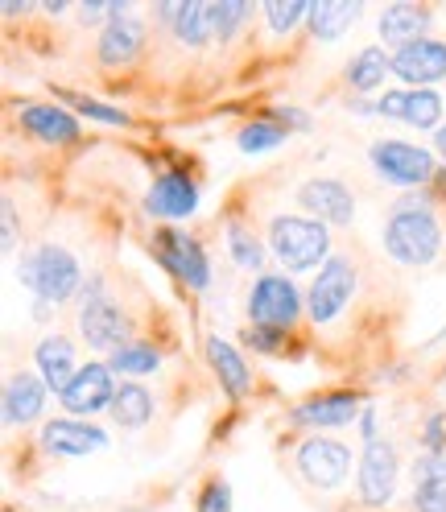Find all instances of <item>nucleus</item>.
<instances>
[{
  "label": "nucleus",
  "mask_w": 446,
  "mask_h": 512,
  "mask_svg": "<svg viewBox=\"0 0 446 512\" xmlns=\"http://www.w3.org/2000/svg\"><path fill=\"white\" fill-rule=\"evenodd\" d=\"M199 512H232V488L228 479H207V488L199 492Z\"/></svg>",
  "instance_id": "obj_36"
},
{
  "label": "nucleus",
  "mask_w": 446,
  "mask_h": 512,
  "mask_svg": "<svg viewBox=\"0 0 446 512\" xmlns=\"http://www.w3.org/2000/svg\"><path fill=\"white\" fill-rule=\"evenodd\" d=\"M430 5H409V0H397V5H385L376 17V34H380V46H409V42H418L426 38V25H430Z\"/></svg>",
  "instance_id": "obj_22"
},
{
  "label": "nucleus",
  "mask_w": 446,
  "mask_h": 512,
  "mask_svg": "<svg viewBox=\"0 0 446 512\" xmlns=\"http://www.w3.org/2000/svg\"><path fill=\"white\" fill-rule=\"evenodd\" d=\"M116 389L120 384H116V372L108 364H83L75 372V380L58 393V405L67 409L71 418H91V413H100V409H112Z\"/></svg>",
  "instance_id": "obj_12"
},
{
  "label": "nucleus",
  "mask_w": 446,
  "mask_h": 512,
  "mask_svg": "<svg viewBox=\"0 0 446 512\" xmlns=\"http://www.w3.org/2000/svg\"><path fill=\"white\" fill-rule=\"evenodd\" d=\"M62 100H67L75 112H83L87 120H100V124H116V128H124L129 124V112H120V108H108V104H100V100H91V95H79V91H58Z\"/></svg>",
  "instance_id": "obj_34"
},
{
  "label": "nucleus",
  "mask_w": 446,
  "mask_h": 512,
  "mask_svg": "<svg viewBox=\"0 0 446 512\" xmlns=\"http://www.w3.org/2000/svg\"><path fill=\"white\" fill-rule=\"evenodd\" d=\"M360 294V265L352 256L331 252V261L314 273L310 290H306V318L314 331H331L335 323H343L347 310H352Z\"/></svg>",
  "instance_id": "obj_3"
},
{
  "label": "nucleus",
  "mask_w": 446,
  "mask_h": 512,
  "mask_svg": "<svg viewBox=\"0 0 446 512\" xmlns=\"http://www.w3.org/2000/svg\"><path fill=\"white\" fill-rule=\"evenodd\" d=\"M376 116L405 120L413 128H430V133H438L442 128V95L434 87H397V91H385L376 100Z\"/></svg>",
  "instance_id": "obj_14"
},
{
  "label": "nucleus",
  "mask_w": 446,
  "mask_h": 512,
  "mask_svg": "<svg viewBox=\"0 0 446 512\" xmlns=\"http://www.w3.org/2000/svg\"><path fill=\"white\" fill-rule=\"evenodd\" d=\"M153 256L186 285V290L203 294L211 285V261H207V252H203V244L195 236H186L178 228H162L153 236Z\"/></svg>",
  "instance_id": "obj_10"
},
{
  "label": "nucleus",
  "mask_w": 446,
  "mask_h": 512,
  "mask_svg": "<svg viewBox=\"0 0 446 512\" xmlns=\"http://www.w3.org/2000/svg\"><path fill=\"white\" fill-rule=\"evenodd\" d=\"M21 285L34 290L38 302H71L75 294H83V269L79 261L58 248V244H42L29 256H21Z\"/></svg>",
  "instance_id": "obj_4"
},
{
  "label": "nucleus",
  "mask_w": 446,
  "mask_h": 512,
  "mask_svg": "<svg viewBox=\"0 0 446 512\" xmlns=\"http://www.w3.org/2000/svg\"><path fill=\"white\" fill-rule=\"evenodd\" d=\"M17 124H21V133L25 137H34L42 145H71L79 141V120L62 108V104H25L17 112Z\"/></svg>",
  "instance_id": "obj_21"
},
{
  "label": "nucleus",
  "mask_w": 446,
  "mask_h": 512,
  "mask_svg": "<svg viewBox=\"0 0 446 512\" xmlns=\"http://www.w3.org/2000/svg\"><path fill=\"white\" fill-rule=\"evenodd\" d=\"M34 364H38V376L50 384L54 393L67 389V384L75 380V372L83 368L79 356H75V343H71L67 335H58V331L38 339V347H34Z\"/></svg>",
  "instance_id": "obj_23"
},
{
  "label": "nucleus",
  "mask_w": 446,
  "mask_h": 512,
  "mask_svg": "<svg viewBox=\"0 0 446 512\" xmlns=\"http://www.w3.org/2000/svg\"><path fill=\"white\" fill-rule=\"evenodd\" d=\"M112 422L120 430H145L153 422V393L137 380H120L116 389V401H112Z\"/></svg>",
  "instance_id": "obj_27"
},
{
  "label": "nucleus",
  "mask_w": 446,
  "mask_h": 512,
  "mask_svg": "<svg viewBox=\"0 0 446 512\" xmlns=\"http://www.w3.org/2000/svg\"><path fill=\"white\" fill-rule=\"evenodd\" d=\"M442 376H446V368H442Z\"/></svg>",
  "instance_id": "obj_45"
},
{
  "label": "nucleus",
  "mask_w": 446,
  "mask_h": 512,
  "mask_svg": "<svg viewBox=\"0 0 446 512\" xmlns=\"http://www.w3.org/2000/svg\"><path fill=\"white\" fill-rule=\"evenodd\" d=\"M265 248L285 273L323 269L331 261V228L310 215H273L265 228Z\"/></svg>",
  "instance_id": "obj_2"
},
{
  "label": "nucleus",
  "mask_w": 446,
  "mask_h": 512,
  "mask_svg": "<svg viewBox=\"0 0 446 512\" xmlns=\"http://www.w3.org/2000/svg\"><path fill=\"white\" fill-rule=\"evenodd\" d=\"M360 13H364V5H352V0H314L310 17H306L310 38H314V42H335V38H343L347 29L360 21Z\"/></svg>",
  "instance_id": "obj_25"
},
{
  "label": "nucleus",
  "mask_w": 446,
  "mask_h": 512,
  "mask_svg": "<svg viewBox=\"0 0 446 512\" xmlns=\"http://www.w3.org/2000/svg\"><path fill=\"white\" fill-rule=\"evenodd\" d=\"M393 75L409 87H430V83L446 79V42L418 38V42L393 50Z\"/></svg>",
  "instance_id": "obj_18"
},
{
  "label": "nucleus",
  "mask_w": 446,
  "mask_h": 512,
  "mask_svg": "<svg viewBox=\"0 0 446 512\" xmlns=\"http://www.w3.org/2000/svg\"><path fill=\"white\" fill-rule=\"evenodd\" d=\"M360 434H364V442H376L380 434H376V413H372V405H364V413H360Z\"/></svg>",
  "instance_id": "obj_40"
},
{
  "label": "nucleus",
  "mask_w": 446,
  "mask_h": 512,
  "mask_svg": "<svg viewBox=\"0 0 446 512\" xmlns=\"http://www.w3.org/2000/svg\"><path fill=\"white\" fill-rule=\"evenodd\" d=\"M157 17L166 21V29L174 34L178 46L199 50L215 38V9L203 0H178V5H157Z\"/></svg>",
  "instance_id": "obj_19"
},
{
  "label": "nucleus",
  "mask_w": 446,
  "mask_h": 512,
  "mask_svg": "<svg viewBox=\"0 0 446 512\" xmlns=\"http://www.w3.org/2000/svg\"><path fill=\"white\" fill-rule=\"evenodd\" d=\"M0 9H5V17H17V13H29L34 5H25V0H21V5H17V0H5V5H0Z\"/></svg>",
  "instance_id": "obj_41"
},
{
  "label": "nucleus",
  "mask_w": 446,
  "mask_h": 512,
  "mask_svg": "<svg viewBox=\"0 0 446 512\" xmlns=\"http://www.w3.org/2000/svg\"><path fill=\"white\" fill-rule=\"evenodd\" d=\"M294 463H298V475L318 492H335L347 484V475H352V451H347L339 438H327V434L302 438L298 451H294Z\"/></svg>",
  "instance_id": "obj_8"
},
{
  "label": "nucleus",
  "mask_w": 446,
  "mask_h": 512,
  "mask_svg": "<svg viewBox=\"0 0 446 512\" xmlns=\"http://www.w3.org/2000/svg\"><path fill=\"white\" fill-rule=\"evenodd\" d=\"M385 252H389V261H397L405 269H426L438 261L442 228H438V215L430 211L426 195H409V199L393 203V211L385 219Z\"/></svg>",
  "instance_id": "obj_1"
},
{
  "label": "nucleus",
  "mask_w": 446,
  "mask_h": 512,
  "mask_svg": "<svg viewBox=\"0 0 446 512\" xmlns=\"http://www.w3.org/2000/svg\"><path fill=\"white\" fill-rule=\"evenodd\" d=\"M302 314H306V294L294 285L290 273H261L252 281V290H248V323L252 327L294 331Z\"/></svg>",
  "instance_id": "obj_6"
},
{
  "label": "nucleus",
  "mask_w": 446,
  "mask_h": 512,
  "mask_svg": "<svg viewBox=\"0 0 446 512\" xmlns=\"http://www.w3.org/2000/svg\"><path fill=\"white\" fill-rule=\"evenodd\" d=\"M38 438H42V451L54 459H87L108 446V434L100 426L79 422V418H50Z\"/></svg>",
  "instance_id": "obj_15"
},
{
  "label": "nucleus",
  "mask_w": 446,
  "mask_h": 512,
  "mask_svg": "<svg viewBox=\"0 0 446 512\" xmlns=\"http://www.w3.org/2000/svg\"><path fill=\"white\" fill-rule=\"evenodd\" d=\"M228 252H232V261L240 265V269H252L257 273L261 265H265V244L257 240V232L252 228H244V223H228Z\"/></svg>",
  "instance_id": "obj_31"
},
{
  "label": "nucleus",
  "mask_w": 446,
  "mask_h": 512,
  "mask_svg": "<svg viewBox=\"0 0 446 512\" xmlns=\"http://www.w3.org/2000/svg\"><path fill=\"white\" fill-rule=\"evenodd\" d=\"M422 446H426V455H442L446 451V418H442V413H430V418H426Z\"/></svg>",
  "instance_id": "obj_37"
},
{
  "label": "nucleus",
  "mask_w": 446,
  "mask_h": 512,
  "mask_svg": "<svg viewBox=\"0 0 446 512\" xmlns=\"http://www.w3.org/2000/svg\"><path fill=\"white\" fill-rule=\"evenodd\" d=\"M393 75V54L385 50V46H364L352 62H347V71H343V79H347V87L352 91H360V95H368V91H380L385 87V79Z\"/></svg>",
  "instance_id": "obj_26"
},
{
  "label": "nucleus",
  "mask_w": 446,
  "mask_h": 512,
  "mask_svg": "<svg viewBox=\"0 0 446 512\" xmlns=\"http://www.w3.org/2000/svg\"><path fill=\"white\" fill-rule=\"evenodd\" d=\"M79 335L95 351H120L129 343V314L104 290V277H87L79 294Z\"/></svg>",
  "instance_id": "obj_5"
},
{
  "label": "nucleus",
  "mask_w": 446,
  "mask_h": 512,
  "mask_svg": "<svg viewBox=\"0 0 446 512\" xmlns=\"http://www.w3.org/2000/svg\"><path fill=\"white\" fill-rule=\"evenodd\" d=\"M207 364H211V372L219 380V389L228 393L232 401L252 393V368H248V360L240 356L228 339H219V335L207 339Z\"/></svg>",
  "instance_id": "obj_24"
},
{
  "label": "nucleus",
  "mask_w": 446,
  "mask_h": 512,
  "mask_svg": "<svg viewBox=\"0 0 446 512\" xmlns=\"http://www.w3.org/2000/svg\"><path fill=\"white\" fill-rule=\"evenodd\" d=\"M0 223H5V252L13 256V248H17V215H13V203L9 199L0 203Z\"/></svg>",
  "instance_id": "obj_39"
},
{
  "label": "nucleus",
  "mask_w": 446,
  "mask_h": 512,
  "mask_svg": "<svg viewBox=\"0 0 446 512\" xmlns=\"http://www.w3.org/2000/svg\"><path fill=\"white\" fill-rule=\"evenodd\" d=\"M442 211H446V190H442Z\"/></svg>",
  "instance_id": "obj_44"
},
{
  "label": "nucleus",
  "mask_w": 446,
  "mask_h": 512,
  "mask_svg": "<svg viewBox=\"0 0 446 512\" xmlns=\"http://www.w3.org/2000/svg\"><path fill=\"white\" fill-rule=\"evenodd\" d=\"M364 413V393H314L306 401H298L290 409V422L298 430H310V434H323V430H343V426H352L356 418Z\"/></svg>",
  "instance_id": "obj_11"
},
{
  "label": "nucleus",
  "mask_w": 446,
  "mask_h": 512,
  "mask_svg": "<svg viewBox=\"0 0 446 512\" xmlns=\"http://www.w3.org/2000/svg\"><path fill=\"white\" fill-rule=\"evenodd\" d=\"M368 162L372 170L393 182V186H430L442 170L434 162V153L422 149V145H413V141H372L368 145Z\"/></svg>",
  "instance_id": "obj_7"
},
{
  "label": "nucleus",
  "mask_w": 446,
  "mask_h": 512,
  "mask_svg": "<svg viewBox=\"0 0 446 512\" xmlns=\"http://www.w3.org/2000/svg\"><path fill=\"white\" fill-rule=\"evenodd\" d=\"M397 479H401V455L397 446L376 438L364 442L360 451V471H356V496L364 508H385L397 496Z\"/></svg>",
  "instance_id": "obj_9"
},
{
  "label": "nucleus",
  "mask_w": 446,
  "mask_h": 512,
  "mask_svg": "<svg viewBox=\"0 0 446 512\" xmlns=\"http://www.w3.org/2000/svg\"><path fill=\"white\" fill-rule=\"evenodd\" d=\"M244 343L261 356H281L285 343H290V331H273V327H244Z\"/></svg>",
  "instance_id": "obj_35"
},
{
  "label": "nucleus",
  "mask_w": 446,
  "mask_h": 512,
  "mask_svg": "<svg viewBox=\"0 0 446 512\" xmlns=\"http://www.w3.org/2000/svg\"><path fill=\"white\" fill-rule=\"evenodd\" d=\"M446 504V451L422 455L413 463V508H434Z\"/></svg>",
  "instance_id": "obj_28"
},
{
  "label": "nucleus",
  "mask_w": 446,
  "mask_h": 512,
  "mask_svg": "<svg viewBox=\"0 0 446 512\" xmlns=\"http://www.w3.org/2000/svg\"><path fill=\"white\" fill-rule=\"evenodd\" d=\"M108 368L116 372V376H149V372H157L162 368V356H157V347H149V343H124L120 351H112L108 356Z\"/></svg>",
  "instance_id": "obj_29"
},
{
  "label": "nucleus",
  "mask_w": 446,
  "mask_h": 512,
  "mask_svg": "<svg viewBox=\"0 0 446 512\" xmlns=\"http://www.w3.org/2000/svg\"><path fill=\"white\" fill-rule=\"evenodd\" d=\"M434 149H438V157H442V162H446V124L438 128V133H434Z\"/></svg>",
  "instance_id": "obj_42"
},
{
  "label": "nucleus",
  "mask_w": 446,
  "mask_h": 512,
  "mask_svg": "<svg viewBox=\"0 0 446 512\" xmlns=\"http://www.w3.org/2000/svg\"><path fill=\"white\" fill-rule=\"evenodd\" d=\"M215 42L228 46L232 38H240V29L248 25L252 17V5H244V0H215Z\"/></svg>",
  "instance_id": "obj_33"
},
{
  "label": "nucleus",
  "mask_w": 446,
  "mask_h": 512,
  "mask_svg": "<svg viewBox=\"0 0 446 512\" xmlns=\"http://www.w3.org/2000/svg\"><path fill=\"white\" fill-rule=\"evenodd\" d=\"M50 397V384L38 372H13L5 380V426L21 430V426H34L46 409Z\"/></svg>",
  "instance_id": "obj_20"
},
{
  "label": "nucleus",
  "mask_w": 446,
  "mask_h": 512,
  "mask_svg": "<svg viewBox=\"0 0 446 512\" xmlns=\"http://www.w3.org/2000/svg\"><path fill=\"white\" fill-rule=\"evenodd\" d=\"M269 120H273V124H281L285 133H306V128H310V116H306V112H298V108H273V112H269Z\"/></svg>",
  "instance_id": "obj_38"
},
{
  "label": "nucleus",
  "mask_w": 446,
  "mask_h": 512,
  "mask_svg": "<svg viewBox=\"0 0 446 512\" xmlns=\"http://www.w3.org/2000/svg\"><path fill=\"white\" fill-rule=\"evenodd\" d=\"M413 512H446V504H434V508H413Z\"/></svg>",
  "instance_id": "obj_43"
},
{
  "label": "nucleus",
  "mask_w": 446,
  "mask_h": 512,
  "mask_svg": "<svg viewBox=\"0 0 446 512\" xmlns=\"http://www.w3.org/2000/svg\"><path fill=\"white\" fill-rule=\"evenodd\" d=\"M149 42V25L137 17V13H124L108 25H100V42H95V58H100V67H129L137 62V54L145 50Z\"/></svg>",
  "instance_id": "obj_16"
},
{
  "label": "nucleus",
  "mask_w": 446,
  "mask_h": 512,
  "mask_svg": "<svg viewBox=\"0 0 446 512\" xmlns=\"http://www.w3.org/2000/svg\"><path fill=\"white\" fill-rule=\"evenodd\" d=\"M285 128L273 124V120H248L240 133H236V149L240 153H269V149H281L285 145Z\"/></svg>",
  "instance_id": "obj_30"
},
{
  "label": "nucleus",
  "mask_w": 446,
  "mask_h": 512,
  "mask_svg": "<svg viewBox=\"0 0 446 512\" xmlns=\"http://www.w3.org/2000/svg\"><path fill=\"white\" fill-rule=\"evenodd\" d=\"M298 203L310 219L327 223V228H347L356 219V195L352 186L339 178H310L298 186Z\"/></svg>",
  "instance_id": "obj_13"
},
{
  "label": "nucleus",
  "mask_w": 446,
  "mask_h": 512,
  "mask_svg": "<svg viewBox=\"0 0 446 512\" xmlns=\"http://www.w3.org/2000/svg\"><path fill=\"white\" fill-rule=\"evenodd\" d=\"M261 13H265L269 34L285 38V34H294V29L310 17V5H306V0H269V5H261Z\"/></svg>",
  "instance_id": "obj_32"
},
{
  "label": "nucleus",
  "mask_w": 446,
  "mask_h": 512,
  "mask_svg": "<svg viewBox=\"0 0 446 512\" xmlns=\"http://www.w3.org/2000/svg\"><path fill=\"white\" fill-rule=\"evenodd\" d=\"M195 207H199V182L186 170L157 174L145 195V211L153 219H186V215H195Z\"/></svg>",
  "instance_id": "obj_17"
}]
</instances>
